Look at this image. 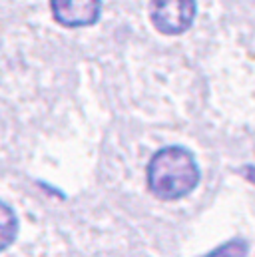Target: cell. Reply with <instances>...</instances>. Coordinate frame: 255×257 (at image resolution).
Here are the masks:
<instances>
[{"mask_svg":"<svg viewBox=\"0 0 255 257\" xmlns=\"http://www.w3.org/2000/svg\"><path fill=\"white\" fill-rule=\"evenodd\" d=\"M50 10L58 24L82 28L100 18V0H50Z\"/></svg>","mask_w":255,"mask_h":257,"instance_id":"3","label":"cell"},{"mask_svg":"<svg viewBox=\"0 0 255 257\" xmlns=\"http://www.w3.org/2000/svg\"><path fill=\"white\" fill-rule=\"evenodd\" d=\"M247 255V243L241 239H233L217 249H213L207 257H245Z\"/></svg>","mask_w":255,"mask_h":257,"instance_id":"5","label":"cell"},{"mask_svg":"<svg viewBox=\"0 0 255 257\" xmlns=\"http://www.w3.org/2000/svg\"><path fill=\"white\" fill-rule=\"evenodd\" d=\"M199 170L188 150L164 148L150 160L148 186L160 199H180L197 186Z\"/></svg>","mask_w":255,"mask_h":257,"instance_id":"1","label":"cell"},{"mask_svg":"<svg viewBox=\"0 0 255 257\" xmlns=\"http://www.w3.org/2000/svg\"><path fill=\"white\" fill-rule=\"evenodd\" d=\"M150 18L160 34H182L195 18V0H152Z\"/></svg>","mask_w":255,"mask_h":257,"instance_id":"2","label":"cell"},{"mask_svg":"<svg viewBox=\"0 0 255 257\" xmlns=\"http://www.w3.org/2000/svg\"><path fill=\"white\" fill-rule=\"evenodd\" d=\"M16 231H18V221L14 211L8 205L0 203V251H4L14 241Z\"/></svg>","mask_w":255,"mask_h":257,"instance_id":"4","label":"cell"}]
</instances>
